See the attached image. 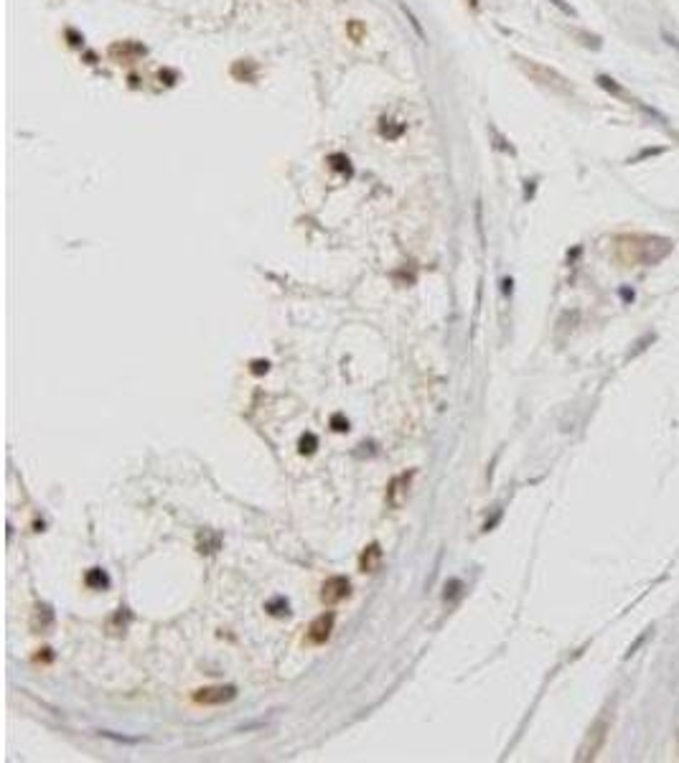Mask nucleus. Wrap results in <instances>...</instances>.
Wrapping results in <instances>:
<instances>
[{"label":"nucleus","instance_id":"f8f14e48","mask_svg":"<svg viewBox=\"0 0 679 763\" xmlns=\"http://www.w3.org/2000/svg\"><path fill=\"white\" fill-rule=\"evenodd\" d=\"M267 366H270V364H267V362H255V364H252V371H255V374H265Z\"/></svg>","mask_w":679,"mask_h":763},{"label":"nucleus","instance_id":"ddd939ff","mask_svg":"<svg viewBox=\"0 0 679 763\" xmlns=\"http://www.w3.org/2000/svg\"><path fill=\"white\" fill-rule=\"evenodd\" d=\"M552 3H555V6H557V8H560V10H562V13H567V15H573V8H570V6H567V3H562V0H552Z\"/></svg>","mask_w":679,"mask_h":763},{"label":"nucleus","instance_id":"0eeeda50","mask_svg":"<svg viewBox=\"0 0 679 763\" xmlns=\"http://www.w3.org/2000/svg\"><path fill=\"white\" fill-rule=\"evenodd\" d=\"M85 583H87V588H94V590H102L110 585V578L105 575V570L102 567H92L90 573L85 575Z\"/></svg>","mask_w":679,"mask_h":763},{"label":"nucleus","instance_id":"f257e3e1","mask_svg":"<svg viewBox=\"0 0 679 763\" xmlns=\"http://www.w3.org/2000/svg\"><path fill=\"white\" fill-rule=\"evenodd\" d=\"M237 697V690L231 685H217V687H203V690H196L194 700L199 705H224V702H231Z\"/></svg>","mask_w":679,"mask_h":763},{"label":"nucleus","instance_id":"1a4fd4ad","mask_svg":"<svg viewBox=\"0 0 679 763\" xmlns=\"http://www.w3.org/2000/svg\"><path fill=\"white\" fill-rule=\"evenodd\" d=\"M267 611H270L273 616H287V601L285 598H275V601L267 603Z\"/></svg>","mask_w":679,"mask_h":763},{"label":"nucleus","instance_id":"20e7f679","mask_svg":"<svg viewBox=\"0 0 679 763\" xmlns=\"http://www.w3.org/2000/svg\"><path fill=\"white\" fill-rule=\"evenodd\" d=\"M143 54H145V46H141V43H135V41L115 43L113 49H110V57L117 59L120 64H130L138 57H143Z\"/></svg>","mask_w":679,"mask_h":763},{"label":"nucleus","instance_id":"39448f33","mask_svg":"<svg viewBox=\"0 0 679 763\" xmlns=\"http://www.w3.org/2000/svg\"><path fill=\"white\" fill-rule=\"evenodd\" d=\"M382 560H385L382 547L374 542V545L364 547V552L359 557V570H362V573H377L379 567H382Z\"/></svg>","mask_w":679,"mask_h":763},{"label":"nucleus","instance_id":"9d476101","mask_svg":"<svg viewBox=\"0 0 679 763\" xmlns=\"http://www.w3.org/2000/svg\"><path fill=\"white\" fill-rule=\"evenodd\" d=\"M331 427H334L336 433H343V430H349V420H346L343 415H334V418H331Z\"/></svg>","mask_w":679,"mask_h":763},{"label":"nucleus","instance_id":"6e6552de","mask_svg":"<svg viewBox=\"0 0 679 763\" xmlns=\"http://www.w3.org/2000/svg\"><path fill=\"white\" fill-rule=\"evenodd\" d=\"M315 448H318V438H315L313 433H306L301 435V443H298V450H301L303 455H313Z\"/></svg>","mask_w":679,"mask_h":763},{"label":"nucleus","instance_id":"423d86ee","mask_svg":"<svg viewBox=\"0 0 679 763\" xmlns=\"http://www.w3.org/2000/svg\"><path fill=\"white\" fill-rule=\"evenodd\" d=\"M410 476L413 473H402V476H397L392 483H389V491H387V499H389V504L392 506H399L402 504V494L407 491V483H410Z\"/></svg>","mask_w":679,"mask_h":763},{"label":"nucleus","instance_id":"7ed1b4c3","mask_svg":"<svg viewBox=\"0 0 679 763\" xmlns=\"http://www.w3.org/2000/svg\"><path fill=\"white\" fill-rule=\"evenodd\" d=\"M334 631V613H323L318 616L308 629V641L310 644H326Z\"/></svg>","mask_w":679,"mask_h":763},{"label":"nucleus","instance_id":"f03ea898","mask_svg":"<svg viewBox=\"0 0 679 763\" xmlns=\"http://www.w3.org/2000/svg\"><path fill=\"white\" fill-rule=\"evenodd\" d=\"M351 593V583L343 578V575H334V578H329V580L323 583V588H321V601L326 603V606H336V603H341L343 598H349Z\"/></svg>","mask_w":679,"mask_h":763},{"label":"nucleus","instance_id":"9b49d317","mask_svg":"<svg viewBox=\"0 0 679 763\" xmlns=\"http://www.w3.org/2000/svg\"><path fill=\"white\" fill-rule=\"evenodd\" d=\"M349 34H351L354 41H362V36H364V26H362L359 21H351L349 23Z\"/></svg>","mask_w":679,"mask_h":763}]
</instances>
